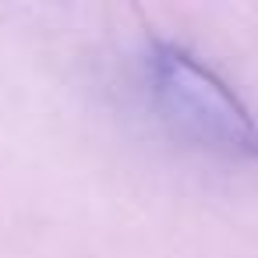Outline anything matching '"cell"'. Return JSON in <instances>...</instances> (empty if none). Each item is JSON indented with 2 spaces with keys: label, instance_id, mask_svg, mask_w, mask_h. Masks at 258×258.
Returning <instances> with one entry per match:
<instances>
[{
  "label": "cell",
  "instance_id": "1",
  "mask_svg": "<svg viewBox=\"0 0 258 258\" xmlns=\"http://www.w3.org/2000/svg\"><path fill=\"white\" fill-rule=\"evenodd\" d=\"M142 89L180 145L230 166H258V120L209 64L177 43L152 39L142 53Z\"/></svg>",
  "mask_w": 258,
  "mask_h": 258
}]
</instances>
